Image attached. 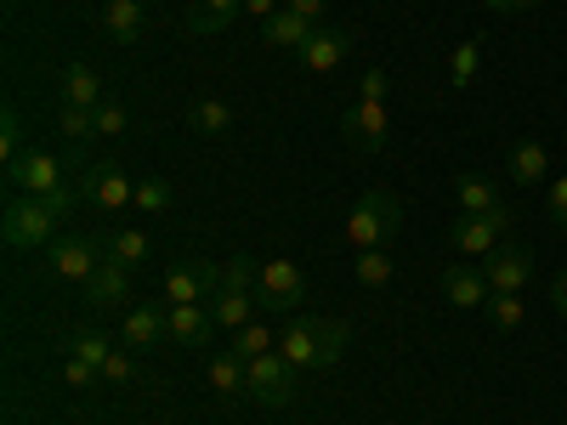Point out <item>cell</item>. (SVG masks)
I'll list each match as a JSON object with an SVG mask.
<instances>
[{
	"label": "cell",
	"instance_id": "7402d4cb",
	"mask_svg": "<svg viewBox=\"0 0 567 425\" xmlns=\"http://www.w3.org/2000/svg\"><path fill=\"white\" fill-rule=\"evenodd\" d=\"M261 40H267V45H284V52H301V45L312 40V23L284 7V12H272V18L261 23Z\"/></svg>",
	"mask_w": 567,
	"mask_h": 425
},
{
	"label": "cell",
	"instance_id": "5b68a950",
	"mask_svg": "<svg viewBox=\"0 0 567 425\" xmlns=\"http://www.w3.org/2000/svg\"><path fill=\"white\" fill-rule=\"evenodd\" d=\"M80 159H58V154H45V148H29L23 159L7 165V187L12 194H29V199H45V194H58L63 182H74Z\"/></svg>",
	"mask_w": 567,
	"mask_h": 425
},
{
	"label": "cell",
	"instance_id": "ffe728a7",
	"mask_svg": "<svg viewBox=\"0 0 567 425\" xmlns=\"http://www.w3.org/2000/svg\"><path fill=\"white\" fill-rule=\"evenodd\" d=\"M171 341H182V346H210L216 341V318H210V307H171Z\"/></svg>",
	"mask_w": 567,
	"mask_h": 425
},
{
	"label": "cell",
	"instance_id": "8d00e7d4",
	"mask_svg": "<svg viewBox=\"0 0 567 425\" xmlns=\"http://www.w3.org/2000/svg\"><path fill=\"white\" fill-rule=\"evenodd\" d=\"M63 381L85 392V386H97V381H103V369H97V363H85V357H69V363H63Z\"/></svg>",
	"mask_w": 567,
	"mask_h": 425
},
{
	"label": "cell",
	"instance_id": "e0dca14e",
	"mask_svg": "<svg viewBox=\"0 0 567 425\" xmlns=\"http://www.w3.org/2000/svg\"><path fill=\"white\" fill-rule=\"evenodd\" d=\"M142 29H148V0H109L103 7V34L120 45H136Z\"/></svg>",
	"mask_w": 567,
	"mask_h": 425
},
{
	"label": "cell",
	"instance_id": "4dcf8cb0",
	"mask_svg": "<svg viewBox=\"0 0 567 425\" xmlns=\"http://www.w3.org/2000/svg\"><path fill=\"white\" fill-rule=\"evenodd\" d=\"M256 278H261V261L256 256H227L221 261V290H250L256 296Z\"/></svg>",
	"mask_w": 567,
	"mask_h": 425
},
{
	"label": "cell",
	"instance_id": "836d02e7",
	"mask_svg": "<svg viewBox=\"0 0 567 425\" xmlns=\"http://www.w3.org/2000/svg\"><path fill=\"white\" fill-rule=\"evenodd\" d=\"M23 154H29L23 148V120H18V108H7V114H0V165H12Z\"/></svg>",
	"mask_w": 567,
	"mask_h": 425
},
{
	"label": "cell",
	"instance_id": "ab89813d",
	"mask_svg": "<svg viewBox=\"0 0 567 425\" xmlns=\"http://www.w3.org/2000/svg\"><path fill=\"white\" fill-rule=\"evenodd\" d=\"M386 91H392L386 69H369V74L358 80V97H369V103H386Z\"/></svg>",
	"mask_w": 567,
	"mask_h": 425
},
{
	"label": "cell",
	"instance_id": "5bb4252c",
	"mask_svg": "<svg viewBox=\"0 0 567 425\" xmlns=\"http://www.w3.org/2000/svg\"><path fill=\"white\" fill-rule=\"evenodd\" d=\"M80 290H85V307L91 312H120V307H131V267L103 261L97 272L80 283Z\"/></svg>",
	"mask_w": 567,
	"mask_h": 425
},
{
	"label": "cell",
	"instance_id": "d590c367",
	"mask_svg": "<svg viewBox=\"0 0 567 425\" xmlns=\"http://www.w3.org/2000/svg\"><path fill=\"white\" fill-rule=\"evenodd\" d=\"M488 323L494 329H516L523 323V296H488Z\"/></svg>",
	"mask_w": 567,
	"mask_h": 425
},
{
	"label": "cell",
	"instance_id": "277c9868",
	"mask_svg": "<svg viewBox=\"0 0 567 425\" xmlns=\"http://www.w3.org/2000/svg\"><path fill=\"white\" fill-rule=\"evenodd\" d=\"M296 386H301V369L284 352H261V357L245 363V397L261 403V408H290Z\"/></svg>",
	"mask_w": 567,
	"mask_h": 425
},
{
	"label": "cell",
	"instance_id": "f6af8a7d",
	"mask_svg": "<svg viewBox=\"0 0 567 425\" xmlns=\"http://www.w3.org/2000/svg\"><path fill=\"white\" fill-rule=\"evenodd\" d=\"M528 7H539V0H488V12H499V18H511V12H528Z\"/></svg>",
	"mask_w": 567,
	"mask_h": 425
},
{
	"label": "cell",
	"instance_id": "9c48e42d",
	"mask_svg": "<svg viewBox=\"0 0 567 425\" xmlns=\"http://www.w3.org/2000/svg\"><path fill=\"white\" fill-rule=\"evenodd\" d=\"M386 125H392L386 103L358 97V103L341 114V142H347L352 154H381V148H386Z\"/></svg>",
	"mask_w": 567,
	"mask_h": 425
},
{
	"label": "cell",
	"instance_id": "4fadbf2b",
	"mask_svg": "<svg viewBox=\"0 0 567 425\" xmlns=\"http://www.w3.org/2000/svg\"><path fill=\"white\" fill-rule=\"evenodd\" d=\"M165 335H171V307H125V323H120L125 352H154Z\"/></svg>",
	"mask_w": 567,
	"mask_h": 425
},
{
	"label": "cell",
	"instance_id": "ee69618b",
	"mask_svg": "<svg viewBox=\"0 0 567 425\" xmlns=\"http://www.w3.org/2000/svg\"><path fill=\"white\" fill-rule=\"evenodd\" d=\"M550 307H556V318H567V272H556V283H550Z\"/></svg>",
	"mask_w": 567,
	"mask_h": 425
},
{
	"label": "cell",
	"instance_id": "52a82bcc",
	"mask_svg": "<svg viewBox=\"0 0 567 425\" xmlns=\"http://www.w3.org/2000/svg\"><path fill=\"white\" fill-rule=\"evenodd\" d=\"M216 290H221V261L187 256L182 267L165 272V301H171V307H205Z\"/></svg>",
	"mask_w": 567,
	"mask_h": 425
},
{
	"label": "cell",
	"instance_id": "44dd1931",
	"mask_svg": "<svg viewBox=\"0 0 567 425\" xmlns=\"http://www.w3.org/2000/svg\"><path fill=\"white\" fill-rule=\"evenodd\" d=\"M505 170H511V182H523V187L545 182V170H550V154H545V142H534V136L511 142V154H505Z\"/></svg>",
	"mask_w": 567,
	"mask_h": 425
},
{
	"label": "cell",
	"instance_id": "e575fe53",
	"mask_svg": "<svg viewBox=\"0 0 567 425\" xmlns=\"http://www.w3.org/2000/svg\"><path fill=\"white\" fill-rule=\"evenodd\" d=\"M165 205H171V187H165L159 176H142V182H136V210H142V216H159Z\"/></svg>",
	"mask_w": 567,
	"mask_h": 425
},
{
	"label": "cell",
	"instance_id": "f546056e",
	"mask_svg": "<svg viewBox=\"0 0 567 425\" xmlns=\"http://www.w3.org/2000/svg\"><path fill=\"white\" fill-rule=\"evenodd\" d=\"M352 278L363 283V290H381V283L392 278V256H386V245H381V250H358V261H352Z\"/></svg>",
	"mask_w": 567,
	"mask_h": 425
},
{
	"label": "cell",
	"instance_id": "8992f818",
	"mask_svg": "<svg viewBox=\"0 0 567 425\" xmlns=\"http://www.w3.org/2000/svg\"><path fill=\"white\" fill-rule=\"evenodd\" d=\"M109 256V239H97V232H74V239H58L52 250H45V272L63 278V283H85L91 272L103 267Z\"/></svg>",
	"mask_w": 567,
	"mask_h": 425
},
{
	"label": "cell",
	"instance_id": "484cf974",
	"mask_svg": "<svg viewBox=\"0 0 567 425\" xmlns=\"http://www.w3.org/2000/svg\"><path fill=\"white\" fill-rule=\"evenodd\" d=\"M58 136L69 142V148L85 154V142L97 136V108H69V103H63V108H58Z\"/></svg>",
	"mask_w": 567,
	"mask_h": 425
},
{
	"label": "cell",
	"instance_id": "83f0119b",
	"mask_svg": "<svg viewBox=\"0 0 567 425\" xmlns=\"http://www.w3.org/2000/svg\"><path fill=\"white\" fill-rule=\"evenodd\" d=\"M187 125H194L199 136H227V131H233V108H227L221 97H205V103L187 108Z\"/></svg>",
	"mask_w": 567,
	"mask_h": 425
},
{
	"label": "cell",
	"instance_id": "2e32d148",
	"mask_svg": "<svg viewBox=\"0 0 567 425\" xmlns=\"http://www.w3.org/2000/svg\"><path fill=\"white\" fill-rule=\"evenodd\" d=\"M488 278H483V267H471V261H449L443 267V301L449 307H460V312H471V307H488Z\"/></svg>",
	"mask_w": 567,
	"mask_h": 425
},
{
	"label": "cell",
	"instance_id": "74e56055",
	"mask_svg": "<svg viewBox=\"0 0 567 425\" xmlns=\"http://www.w3.org/2000/svg\"><path fill=\"white\" fill-rule=\"evenodd\" d=\"M103 381H114V386H125V381H136V357H131L125 346H114V357L103 363Z\"/></svg>",
	"mask_w": 567,
	"mask_h": 425
},
{
	"label": "cell",
	"instance_id": "30bf717a",
	"mask_svg": "<svg viewBox=\"0 0 567 425\" xmlns=\"http://www.w3.org/2000/svg\"><path fill=\"white\" fill-rule=\"evenodd\" d=\"M85 199L97 205V210H125V205H136V182L125 176V165H114V159H103V165H85Z\"/></svg>",
	"mask_w": 567,
	"mask_h": 425
},
{
	"label": "cell",
	"instance_id": "d6986e66",
	"mask_svg": "<svg viewBox=\"0 0 567 425\" xmlns=\"http://www.w3.org/2000/svg\"><path fill=\"white\" fill-rule=\"evenodd\" d=\"M454 194H460V210H465V216H511L505 199H499V187H494L488 176H471V170H465V176L454 182Z\"/></svg>",
	"mask_w": 567,
	"mask_h": 425
},
{
	"label": "cell",
	"instance_id": "f1b7e54d",
	"mask_svg": "<svg viewBox=\"0 0 567 425\" xmlns=\"http://www.w3.org/2000/svg\"><path fill=\"white\" fill-rule=\"evenodd\" d=\"M477 69H483V40L454 45V58H449V85H454V91H465L471 80H477Z\"/></svg>",
	"mask_w": 567,
	"mask_h": 425
},
{
	"label": "cell",
	"instance_id": "7a4b0ae2",
	"mask_svg": "<svg viewBox=\"0 0 567 425\" xmlns=\"http://www.w3.org/2000/svg\"><path fill=\"white\" fill-rule=\"evenodd\" d=\"M58 227H63V216L52 205L18 194L7 205V216H0V239H7L12 250H52L58 245Z\"/></svg>",
	"mask_w": 567,
	"mask_h": 425
},
{
	"label": "cell",
	"instance_id": "8fae6325",
	"mask_svg": "<svg viewBox=\"0 0 567 425\" xmlns=\"http://www.w3.org/2000/svg\"><path fill=\"white\" fill-rule=\"evenodd\" d=\"M511 227V216H460L449 227V245L465 256V261H483L488 250H499V232Z\"/></svg>",
	"mask_w": 567,
	"mask_h": 425
},
{
	"label": "cell",
	"instance_id": "d6a6232c",
	"mask_svg": "<svg viewBox=\"0 0 567 425\" xmlns=\"http://www.w3.org/2000/svg\"><path fill=\"white\" fill-rule=\"evenodd\" d=\"M272 346H278V335H272L267 323H245L239 335H233V352H239L245 363H250V357H261V352H272Z\"/></svg>",
	"mask_w": 567,
	"mask_h": 425
},
{
	"label": "cell",
	"instance_id": "cb8c5ba5",
	"mask_svg": "<svg viewBox=\"0 0 567 425\" xmlns=\"http://www.w3.org/2000/svg\"><path fill=\"white\" fill-rule=\"evenodd\" d=\"M250 312H256V296H250V290H216V296H210V318H216L221 329H245Z\"/></svg>",
	"mask_w": 567,
	"mask_h": 425
},
{
	"label": "cell",
	"instance_id": "6da1fadb",
	"mask_svg": "<svg viewBox=\"0 0 567 425\" xmlns=\"http://www.w3.org/2000/svg\"><path fill=\"white\" fill-rule=\"evenodd\" d=\"M347 341H352V329L341 318H290L278 335V352L296 369H336Z\"/></svg>",
	"mask_w": 567,
	"mask_h": 425
},
{
	"label": "cell",
	"instance_id": "9a60e30c",
	"mask_svg": "<svg viewBox=\"0 0 567 425\" xmlns=\"http://www.w3.org/2000/svg\"><path fill=\"white\" fill-rule=\"evenodd\" d=\"M347 52H352V34H347V29H323V23H318V29H312V40L301 45L296 58H301V69H307V74H336V69L347 63Z\"/></svg>",
	"mask_w": 567,
	"mask_h": 425
},
{
	"label": "cell",
	"instance_id": "603a6c76",
	"mask_svg": "<svg viewBox=\"0 0 567 425\" xmlns=\"http://www.w3.org/2000/svg\"><path fill=\"white\" fill-rule=\"evenodd\" d=\"M63 103H69V108H103L109 97H103V80H97V69L74 63V69L63 74Z\"/></svg>",
	"mask_w": 567,
	"mask_h": 425
},
{
	"label": "cell",
	"instance_id": "60d3db41",
	"mask_svg": "<svg viewBox=\"0 0 567 425\" xmlns=\"http://www.w3.org/2000/svg\"><path fill=\"white\" fill-rule=\"evenodd\" d=\"M550 221H556V232H567V176L550 182Z\"/></svg>",
	"mask_w": 567,
	"mask_h": 425
},
{
	"label": "cell",
	"instance_id": "ba28073f",
	"mask_svg": "<svg viewBox=\"0 0 567 425\" xmlns=\"http://www.w3.org/2000/svg\"><path fill=\"white\" fill-rule=\"evenodd\" d=\"M307 301V278L296 261H261V278H256V307L261 312H296Z\"/></svg>",
	"mask_w": 567,
	"mask_h": 425
},
{
	"label": "cell",
	"instance_id": "7c38bea8",
	"mask_svg": "<svg viewBox=\"0 0 567 425\" xmlns=\"http://www.w3.org/2000/svg\"><path fill=\"white\" fill-rule=\"evenodd\" d=\"M483 261H488L483 278H488V290H494V296H523V283L534 278V261H528L523 245H499V250H488Z\"/></svg>",
	"mask_w": 567,
	"mask_h": 425
},
{
	"label": "cell",
	"instance_id": "3957f363",
	"mask_svg": "<svg viewBox=\"0 0 567 425\" xmlns=\"http://www.w3.org/2000/svg\"><path fill=\"white\" fill-rule=\"evenodd\" d=\"M398 227H403V205L374 187V194H363L347 216V245L352 250H381L386 239H398Z\"/></svg>",
	"mask_w": 567,
	"mask_h": 425
},
{
	"label": "cell",
	"instance_id": "ac0fdd59",
	"mask_svg": "<svg viewBox=\"0 0 567 425\" xmlns=\"http://www.w3.org/2000/svg\"><path fill=\"white\" fill-rule=\"evenodd\" d=\"M239 12H245V0H194V7H187V34H199V40L227 34Z\"/></svg>",
	"mask_w": 567,
	"mask_h": 425
},
{
	"label": "cell",
	"instance_id": "f35d334b",
	"mask_svg": "<svg viewBox=\"0 0 567 425\" xmlns=\"http://www.w3.org/2000/svg\"><path fill=\"white\" fill-rule=\"evenodd\" d=\"M125 125H131L125 103H103L97 108V136H125Z\"/></svg>",
	"mask_w": 567,
	"mask_h": 425
},
{
	"label": "cell",
	"instance_id": "7bdbcfd3",
	"mask_svg": "<svg viewBox=\"0 0 567 425\" xmlns=\"http://www.w3.org/2000/svg\"><path fill=\"white\" fill-rule=\"evenodd\" d=\"M245 12H250L256 23H267L272 12H284V0H245Z\"/></svg>",
	"mask_w": 567,
	"mask_h": 425
},
{
	"label": "cell",
	"instance_id": "b9f144b4",
	"mask_svg": "<svg viewBox=\"0 0 567 425\" xmlns=\"http://www.w3.org/2000/svg\"><path fill=\"white\" fill-rule=\"evenodd\" d=\"M284 7H290L296 18H307V23L318 29V18H323V7H329V0H284Z\"/></svg>",
	"mask_w": 567,
	"mask_h": 425
},
{
	"label": "cell",
	"instance_id": "4316f807",
	"mask_svg": "<svg viewBox=\"0 0 567 425\" xmlns=\"http://www.w3.org/2000/svg\"><path fill=\"white\" fill-rule=\"evenodd\" d=\"M109 261H120V267H142L148 261V232L142 227H120V232H109Z\"/></svg>",
	"mask_w": 567,
	"mask_h": 425
},
{
	"label": "cell",
	"instance_id": "1f68e13d",
	"mask_svg": "<svg viewBox=\"0 0 567 425\" xmlns=\"http://www.w3.org/2000/svg\"><path fill=\"white\" fill-rule=\"evenodd\" d=\"M74 357H85V363H97V369H103V363L114 357V341L103 335V329H97V323H85V329H80V335H74Z\"/></svg>",
	"mask_w": 567,
	"mask_h": 425
},
{
	"label": "cell",
	"instance_id": "d4e9b609",
	"mask_svg": "<svg viewBox=\"0 0 567 425\" xmlns=\"http://www.w3.org/2000/svg\"><path fill=\"white\" fill-rule=\"evenodd\" d=\"M210 386H216V397H245V357L216 352L210 357Z\"/></svg>",
	"mask_w": 567,
	"mask_h": 425
},
{
	"label": "cell",
	"instance_id": "bcb514c9",
	"mask_svg": "<svg viewBox=\"0 0 567 425\" xmlns=\"http://www.w3.org/2000/svg\"><path fill=\"white\" fill-rule=\"evenodd\" d=\"M97 7H109V0H97Z\"/></svg>",
	"mask_w": 567,
	"mask_h": 425
}]
</instances>
